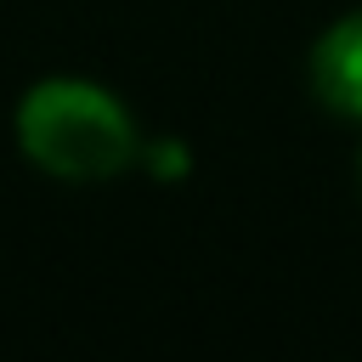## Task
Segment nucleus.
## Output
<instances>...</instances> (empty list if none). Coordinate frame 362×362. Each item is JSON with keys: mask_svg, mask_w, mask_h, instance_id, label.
Here are the masks:
<instances>
[{"mask_svg": "<svg viewBox=\"0 0 362 362\" xmlns=\"http://www.w3.org/2000/svg\"><path fill=\"white\" fill-rule=\"evenodd\" d=\"M23 158L51 181H113L136 164L141 130L136 113L85 74H51L23 90L11 113Z\"/></svg>", "mask_w": 362, "mask_h": 362, "instance_id": "nucleus-1", "label": "nucleus"}, {"mask_svg": "<svg viewBox=\"0 0 362 362\" xmlns=\"http://www.w3.org/2000/svg\"><path fill=\"white\" fill-rule=\"evenodd\" d=\"M311 90L328 113L362 124V6L328 23L311 45Z\"/></svg>", "mask_w": 362, "mask_h": 362, "instance_id": "nucleus-2", "label": "nucleus"}]
</instances>
